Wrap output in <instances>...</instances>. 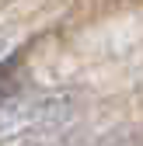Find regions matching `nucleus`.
Instances as JSON below:
<instances>
[{"instance_id":"f03ea898","label":"nucleus","mask_w":143,"mask_h":146,"mask_svg":"<svg viewBox=\"0 0 143 146\" xmlns=\"http://www.w3.org/2000/svg\"><path fill=\"white\" fill-rule=\"evenodd\" d=\"M14 94V59L7 56L4 63H0V101Z\"/></svg>"},{"instance_id":"f257e3e1","label":"nucleus","mask_w":143,"mask_h":146,"mask_svg":"<svg viewBox=\"0 0 143 146\" xmlns=\"http://www.w3.org/2000/svg\"><path fill=\"white\" fill-rule=\"evenodd\" d=\"M74 115V94L39 90V94H11L0 101V139H17L31 132H52Z\"/></svg>"},{"instance_id":"7ed1b4c3","label":"nucleus","mask_w":143,"mask_h":146,"mask_svg":"<svg viewBox=\"0 0 143 146\" xmlns=\"http://www.w3.org/2000/svg\"><path fill=\"white\" fill-rule=\"evenodd\" d=\"M14 31H7V28H0V63H4L7 56H14Z\"/></svg>"}]
</instances>
